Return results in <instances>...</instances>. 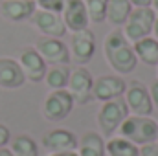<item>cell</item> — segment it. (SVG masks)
<instances>
[{"instance_id":"30bf717a","label":"cell","mask_w":158,"mask_h":156,"mask_svg":"<svg viewBox=\"0 0 158 156\" xmlns=\"http://www.w3.org/2000/svg\"><path fill=\"white\" fill-rule=\"evenodd\" d=\"M31 24L33 28L39 31L42 37H53V39H63L66 35V26L64 20L59 13H52V11H42L35 9V13L31 15Z\"/></svg>"},{"instance_id":"d6986e66","label":"cell","mask_w":158,"mask_h":156,"mask_svg":"<svg viewBox=\"0 0 158 156\" xmlns=\"http://www.w3.org/2000/svg\"><path fill=\"white\" fill-rule=\"evenodd\" d=\"M132 11V4L131 0H109L107 4V15L105 20L112 26V28H121L127 20V17Z\"/></svg>"},{"instance_id":"cb8c5ba5","label":"cell","mask_w":158,"mask_h":156,"mask_svg":"<svg viewBox=\"0 0 158 156\" xmlns=\"http://www.w3.org/2000/svg\"><path fill=\"white\" fill-rule=\"evenodd\" d=\"M35 6L37 9L42 11H52V13H63V7H64V0H35Z\"/></svg>"},{"instance_id":"f546056e","label":"cell","mask_w":158,"mask_h":156,"mask_svg":"<svg viewBox=\"0 0 158 156\" xmlns=\"http://www.w3.org/2000/svg\"><path fill=\"white\" fill-rule=\"evenodd\" d=\"M0 156H13V153L7 147H0Z\"/></svg>"},{"instance_id":"6da1fadb","label":"cell","mask_w":158,"mask_h":156,"mask_svg":"<svg viewBox=\"0 0 158 156\" xmlns=\"http://www.w3.org/2000/svg\"><path fill=\"white\" fill-rule=\"evenodd\" d=\"M103 55L109 66L118 76H127L134 72L138 64V57L134 53L132 42L123 35L121 28H114L112 31L107 33V37L103 40Z\"/></svg>"},{"instance_id":"7402d4cb","label":"cell","mask_w":158,"mask_h":156,"mask_svg":"<svg viewBox=\"0 0 158 156\" xmlns=\"http://www.w3.org/2000/svg\"><path fill=\"white\" fill-rule=\"evenodd\" d=\"M9 143L13 156H39V145L30 134H17Z\"/></svg>"},{"instance_id":"4316f807","label":"cell","mask_w":158,"mask_h":156,"mask_svg":"<svg viewBox=\"0 0 158 156\" xmlns=\"http://www.w3.org/2000/svg\"><path fill=\"white\" fill-rule=\"evenodd\" d=\"M149 94H151V99H153V107L158 110V79L151 83V86H149Z\"/></svg>"},{"instance_id":"ffe728a7","label":"cell","mask_w":158,"mask_h":156,"mask_svg":"<svg viewBox=\"0 0 158 156\" xmlns=\"http://www.w3.org/2000/svg\"><path fill=\"white\" fill-rule=\"evenodd\" d=\"M70 64H55L50 66L46 70L44 83L50 90H63L68 86V79H70Z\"/></svg>"},{"instance_id":"8992f818","label":"cell","mask_w":158,"mask_h":156,"mask_svg":"<svg viewBox=\"0 0 158 156\" xmlns=\"http://www.w3.org/2000/svg\"><path fill=\"white\" fill-rule=\"evenodd\" d=\"M74 105H76V101L66 88L52 90L42 101V116L48 121H63L72 112Z\"/></svg>"},{"instance_id":"8fae6325","label":"cell","mask_w":158,"mask_h":156,"mask_svg":"<svg viewBox=\"0 0 158 156\" xmlns=\"http://www.w3.org/2000/svg\"><path fill=\"white\" fill-rule=\"evenodd\" d=\"M127 90V83L125 79L119 77L118 74H107V76H99L94 79V86H92V97L105 103L116 97H123Z\"/></svg>"},{"instance_id":"277c9868","label":"cell","mask_w":158,"mask_h":156,"mask_svg":"<svg viewBox=\"0 0 158 156\" xmlns=\"http://www.w3.org/2000/svg\"><path fill=\"white\" fill-rule=\"evenodd\" d=\"M156 13L151 6H145V7H132L131 15L127 17L125 24L121 26V31L131 42H136V40L143 39V37H149L153 35V26H155V20H156Z\"/></svg>"},{"instance_id":"7a4b0ae2","label":"cell","mask_w":158,"mask_h":156,"mask_svg":"<svg viewBox=\"0 0 158 156\" xmlns=\"http://www.w3.org/2000/svg\"><path fill=\"white\" fill-rule=\"evenodd\" d=\"M119 136L131 140L138 147L147 143H156L158 138V121L151 116H134L129 114L118 129Z\"/></svg>"},{"instance_id":"d6a6232c","label":"cell","mask_w":158,"mask_h":156,"mask_svg":"<svg viewBox=\"0 0 158 156\" xmlns=\"http://www.w3.org/2000/svg\"><path fill=\"white\" fill-rule=\"evenodd\" d=\"M156 145H158V138H156Z\"/></svg>"},{"instance_id":"2e32d148","label":"cell","mask_w":158,"mask_h":156,"mask_svg":"<svg viewBox=\"0 0 158 156\" xmlns=\"http://www.w3.org/2000/svg\"><path fill=\"white\" fill-rule=\"evenodd\" d=\"M26 83V76L13 57H0V88L15 90Z\"/></svg>"},{"instance_id":"1f68e13d","label":"cell","mask_w":158,"mask_h":156,"mask_svg":"<svg viewBox=\"0 0 158 156\" xmlns=\"http://www.w3.org/2000/svg\"><path fill=\"white\" fill-rule=\"evenodd\" d=\"M151 7L155 9V13L158 15V0H151Z\"/></svg>"},{"instance_id":"4dcf8cb0","label":"cell","mask_w":158,"mask_h":156,"mask_svg":"<svg viewBox=\"0 0 158 156\" xmlns=\"http://www.w3.org/2000/svg\"><path fill=\"white\" fill-rule=\"evenodd\" d=\"M153 37L158 40V17H156V20H155V26H153Z\"/></svg>"},{"instance_id":"7c38bea8","label":"cell","mask_w":158,"mask_h":156,"mask_svg":"<svg viewBox=\"0 0 158 156\" xmlns=\"http://www.w3.org/2000/svg\"><path fill=\"white\" fill-rule=\"evenodd\" d=\"M35 48L46 61V64L55 66V64H70V50L63 42V39H53V37H40L35 42Z\"/></svg>"},{"instance_id":"484cf974","label":"cell","mask_w":158,"mask_h":156,"mask_svg":"<svg viewBox=\"0 0 158 156\" xmlns=\"http://www.w3.org/2000/svg\"><path fill=\"white\" fill-rule=\"evenodd\" d=\"M9 142H11V132H9V129L0 123V147H6Z\"/></svg>"},{"instance_id":"9c48e42d","label":"cell","mask_w":158,"mask_h":156,"mask_svg":"<svg viewBox=\"0 0 158 156\" xmlns=\"http://www.w3.org/2000/svg\"><path fill=\"white\" fill-rule=\"evenodd\" d=\"M19 64L26 76V81L30 83H42L44 76H46V70H48V64L46 61L42 59L37 48L35 46H26L20 50V55H19Z\"/></svg>"},{"instance_id":"e0dca14e","label":"cell","mask_w":158,"mask_h":156,"mask_svg":"<svg viewBox=\"0 0 158 156\" xmlns=\"http://www.w3.org/2000/svg\"><path fill=\"white\" fill-rule=\"evenodd\" d=\"M79 156H107V142L99 132L86 130L77 142Z\"/></svg>"},{"instance_id":"44dd1931","label":"cell","mask_w":158,"mask_h":156,"mask_svg":"<svg viewBox=\"0 0 158 156\" xmlns=\"http://www.w3.org/2000/svg\"><path fill=\"white\" fill-rule=\"evenodd\" d=\"M140 147L123 136H114L107 140V156H138Z\"/></svg>"},{"instance_id":"9a60e30c","label":"cell","mask_w":158,"mask_h":156,"mask_svg":"<svg viewBox=\"0 0 158 156\" xmlns=\"http://www.w3.org/2000/svg\"><path fill=\"white\" fill-rule=\"evenodd\" d=\"M35 9V0H2L0 4V15L9 22L30 20Z\"/></svg>"},{"instance_id":"ac0fdd59","label":"cell","mask_w":158,"mask_h":156,"mask_svg":"<svg viewBox=\"0 0 158 156\" xmlns=\"http://www.w3.org/2000/svg\"><path fill=\"white\" fill-rule=\"evenodd\" d=\"M132 48L138 57V63H143L147 66H158V40L153 35L132 42Z\"/></svg>"},{"instance_id":"603a6c76","label":"cell","mask_w":158,"mask_h":156,"mask_svg":"<svg viewBox=\"0 0 158 156\" xmlns=\"http://www.w3.org/2000/svg\"><path fill=\"white\" fill-rule=\"evenodd\" d=\"M107 4L109 0H85L86 11H88V18L94 24H101L105 22V15H107Z\"/></svg>"},{"instance_id":"5b68a950","label":"cell","mask_w":158,"mask_h":156,"mask_svg":"<svg viewBox=\"0 0 158 156\" xmlns=\"http://www.w3.org/2000/svg\"><path fill=\"white\" fill-rule=\"evenodd\" d=\"M123 101L129 109V114H134V116H151V112L155 110L149 88L136 79L131 81V84H127Z\"/></svg>"},{"instance_id":"52a82bcc","label":"cell","mask_w":158,"mask_h":156,"mask_svg":"<svg viewBox=\"0 0 158 156\" xmlns=\"http://www.w3.org/2000/svg\"><path fill=\"white\" fill-rule=\"evenodd\" d=\"M92 86H94V76L86 66H76L70 70V79L66 90L72 94L74 101L77 105H86L92 101Z\"/></svg>"},{"instance_id":"836d02e7","label":"cell","mask_w":158,"mask_h":156,"mask_svg":"<svg viewBox=\"0 0 158 156\" xmlns=\"http://www.w3.org/2000/svg\"><path fill=\"white\" fill-rule=\"evenodd\" d=\"M156 72H158V66H156Z\"/></svg>"},{"instance_id":"3957f363","label":"cell","mask_w":158,"mask_h":156,"mask_svg":"<svg viewBox=\"0 0 158 156\" xmlns=\"http://www.w3.org/2000/svg\"><path fill=\"white\" fill-rule=\"evenodd\" d=\"M129 116V109L123 101V97H116L110 101H105L101 105V109L96 114V121H98V129L99 134L103 138H110L118 132L119 125L125 121V117Z\"/></svg>"},{"instance_id":"f1b7e54d","label":"cell","mask_w":158,"mask_h":156,"mask_svg":"<svg viewBox=\"0 0 158 156\" xmlns=\"http://www.w3.org/2000/svg\"><path fill=\"white\" fill-rule=\"evenodd\" d=\"M132 7H145V6H151V0H131Z\"/></svg>"},{"instance_id":"ba28073f","label":"cell","mask_w":158,"mask_h":156,"mask_svg":"<svg viewBox=\"0 0 158 156\" xmlns=\"http://www.w3.org/2000/svg\"><path fill=\"white\" fill-rule=\"evenodd\" d=\"M68 50H70V59L77 63V66H85L86 63L92 61L96 53V35L88 28L81 31H74Z\"/></svg>"},{"instance_id":"4fadbf2b","label":"cell","mask_w":158,"mask_h":156,"mask_svg":"<svg viewBox=\"0 0 158 156\" xmlns=\"http://www.w3.org/2000/svg\"><path fill=\"white\" fill-rule=\"evenodd\" d=\"M61 17L64 20L66 30L72 31V33L74 31H81V30H86L88 24H90L85 0H64V7H63Z\"/></svg>"},{"instance_id":"5bb4252c","label":"cell","mask_w":158,"mask_h":156,"mask_svg":"<svg viewBox=\"0 0 158 156\" xmlns=\"http://www.w3.org/2000/svg\"><path fill=\"white\" fill-rule=\"evenodd\" d=\"M77 136L63 127L52 129L42 136V147L48 153H57V151H76L77 149Z\"/></svg>"},{"instance_id":"d4e9b609","label":"cell","mask_w":158,"mask_h":156,"mask_svg":"<svg viewBox=\"0 0 158 156\" xmlns=\"http://www.w3.org/2000/svg\"><path fill=\"white\" fill-rule=\"evenodd\" d=\"M138 156H158V145L156 143H147L140 147V154Z\"/></svg>"},{"instance_id":"83f0119b","label":"cell","mask_w":158,"mask_h":156,"mask_svg":"<svg viewBox=\"0 0 158 156\" xmlns=\"http://www.w3.org/2000/svg\"><path fill=\"white\" fill-rule=\"evenodd\" d=\"M46 156H79L77 149L76 151H57V153H48Z\"/></svg>"}]
</instances>
